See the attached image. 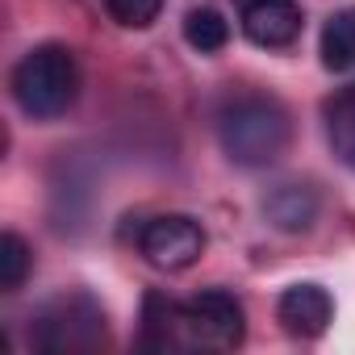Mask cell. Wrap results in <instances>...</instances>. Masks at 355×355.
<instances>
[{
    "label": "cell",
    "instance_id": "52a82bcc",
    "mask_svg": "<svg viewBox=\"0 0 355 355\" xmlns=\"http://www.w3.org/2000/svg\"><path fill=\"white\" fill-rule=\"evenodd\" d=\"M276 318L293 338H318L334 322V297L313 280L288 284L280 293V301H276Z\"/></svg>",
    "mask_w": 355,
    "mask_h": 355
},
{
    "label": "cell",
    "instance_id": "8992f818",
    "mask_svg": "<svg viewBox=\"0 0 355 355\" xmlns=\"http://www.w3.org/2000/svg\"><path fill=\"white\" fill-rule=\"evenodd\" d=\"M234 5H239V26L255 46L280 51L301 38L305 17L297 0H234Z\"/></svg>",
    "mask_w": 355,
    "mask_h": 355
},
{
    "label": "cell",
    "instance_id": "8fae6325",
    "mask_svg": "<svg viewBox=\"0 0 355 355\" xmlns=\"http://www.w3.org/2000/svg\"><path fill=\"white\" fill-rule=\"evenodd\" d=\"M322 63L330 71H355V9L334 13L322 26Z\"/></svg>",
    "mask_w": 355,
    "mask_h": 355
},
{
    "label": "cell",
    "instance_id": "5b68a950",
    "mask_svg": "<svg viewBox=\"0 0 355 355\" xmlns=\"http://www.w3.org/2000/svg\"><path fill=\"white\" fill-rule=\"evenodd\" d=\"M184 334H189V343H201V347H214V351H230L247 334V313H243L234 293L205 288L193 301H184Z\"/></svg>",
    "mask_w": 355,
    "mask_h": 355
},
{
    "label": "cell",
    "instance_id": "4fadbf2b",
    "mask_svg": "<svg viewBox=\"0 0 355 355\" xmlns=\"http://www.w3.org/2000/svg\"><path fill=\"white\" fill-rule=\"evenodd\" d=\"M34 272V251L21 234H0V288L5 293H17Z\"/></svg>",
    "mask_w": 355,
    "mask_h": 355
},
{
    "label": "cell",
    "instance_id": "6da1fadb",
    "mask_svg": "<svg viewBox=\"0 0 355 355\" xmlns=\"http://www.w3.org/2000/svg\"><path fill=\"white\" fill-rule=\"evenodd\" d=\"M218 138L239 167H268L288 146V113L272 96H234L218 113Z\"/></svg>",
    "mask_w": 355,
    "mask_h": 355
},
{
    "label": "cell",
    "instance_id": "5bb4252c",
    "mask_svg": "<svg viewBox=\"0 0 355 355\" xmlns=\"http://www.w3.org/2000/svg\"><path fill=\"white\" fill-rule=\"evenodd\" d=\"M105 9L117 26L125 30H146L159 13H163V0H105Z\"/></svg>",
    "mask_w": 355,
    "mask_h": 355
},
{
    "label": "cell",
    "instance_id": "7a4b0ae2",
    "mask_svg": "<svg viewBox=\"0 0 355 355\" xmlns=\"http://www.w3.org/2000/svg\"><path fill=\"white\" fill-rule=\"evenodd\" d=\"M13 101L26 117H38V121H51V117H63L71 105H76V92H80V71H76V55L59 42H46V46H34L17 67H13Z\"/></svg>",
    "mask_w": 355,
    "mask_h": 355
},
{
    "label": "cell",
    "instance_id": "3957f363",
    "mask_svg": "<svg viewBox=\"0 0 355 355\" xmlns=\"http://www.w3.org/2000/svg\"><path fill=\"white\" fill-rule=\"evenodd\" d=\"M101 343H105V309L88 293H76V297L55 301L38 318V326H34V347L55 351V355L96 351Z\"/></svg>",
    "mask_w": 355,
    "mask_h": 355
},
{
    "label": "cell",
    "instance_id": "ba28073f",
    "mask_svg": "<svg viewBox=\"0 0 355 355\" xmlns=\"http://www.w3.org/2000/svg\"><path fill=\"white\" fill-rule=\"evenodd\" d=\"M263 218L284 230V234H301L313 226L318 218V193L301 180H288V184H276L268 197H263Z\"/></svg>",
    "mask_w": 355,
    "mask_h": 355
},
{
    "label": "cell",
    "instance_id": "9c48e42d",
    "mask_svg": "<svg viewBox=\"0 0 355 355\" xmlns=\"http://www.w3.org/2000/svg\"><path fill=\"white\" fill-rule=\"evenodd\" d=\"M184 330V305L163 293H146L142 301V347L146 351H167L180 343Z\"/></svg>",
    "mask_w": 355,
    "mask_h": 355
},
{
    "label": "cell",
    "instance_id": "7c38bea8",
    "mask_svg": "<svg viewBox=\"0 0 355 355\" xmlns=\"http://www.w3.org/2000/svg\"><path fill=\"white\" fill-rule=\"evenodd\" d=\"M184 42L201 55H218L230 42V21L218 9H193L184 17Z\"/></svg>",
    "mask_w": 355,
    "mask_h": 355
},
{
    "label": "cell",
    "instance_id": "30bf717a",
    "mask_svg": "<svg viewBox=\"0 0 355 355\" xmlns=\"http://www.w3.org/2000/svg\"><path fill=\"white\" fill-rule=\"evenodd\" d=\"M326 138H330V150L347 167H355V84H347L326 105Z\"/></svg>",
    "mask_w": 355,
    "mask_h": 355
},
{
    "label": "cell",
    "instance_id": "277c9868",
    "mask_svg": "<svg viewBox=\"0 0 355 355\" xmlns=\"http://www.w3.org/2000/svg\"><path fill=\"white\" fill-rule=\"evenodd\" d=\"M138 255L159 272H184L205 255V230L189 214H163L138 230Z\"/></svg>",
    "mask_w": 355,
    "mask_h": 355
}]
</instances>
